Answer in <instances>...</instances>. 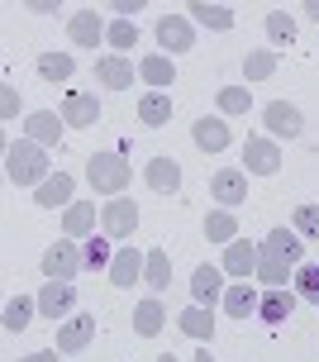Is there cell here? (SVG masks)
Masks as SVG:
<instances>
[{"label": "cell", "mask_w": 319, "mask_h": 362, "mask_svg": "<svg viewBox=\"0 0 319 362\" xmlns=\"http://www.w3.org/2000/svg\"><path fill=\"white\" fill-rule=\"evenodd\" d=\"M100 119V100L86 95V90H71L67 100H62V124L67 129H91Z\"/></svg>", "instance_id": "cell-15"}, {"label": "cell", "mask_w": 319, "mask_h": 362, "mask_svg": "<svg viewBox=\"0 0 319 362\" xmlns=\"http://www.w3.org/2000/svg\"><path fill=\"white\" fill-rule=\"evenodd\" d=\"M86 181H91V191L95 196H124L129 191V181H134V167L124 163V153H91V163H86Z\"/></svg>", "instance_id": "cell-2"}, {"label": "cell", "mask_w": 319, "mask_h": 362, "mask_svg": "<svg viewBox=\"0 0 319 362\" xmlns=\"http://www.w3.org/2000/svg\"><path fill=\"white\" fill-rule=\"evenodd\" d=\"M71 191H76V181H71L67 172H53V177L34 191V200H38V210H57V205L67 210V205H71Z\"/></svg>", "instance_id": "cell-21"}, {"label": "cell", "mask_w": 319, "mask_h": 362, "mask_svg": "<svg viewBox=\"0 0 319 362\" xmlns=\"http://www.w3.org/2000/svg\"><path fill=\"white\" fill-rule=\"evenodd\" d=\"M210 196L219 210H238L243 200H248V172L243 167H224V172H214L210 177Z\"/></svg>", "instance_id": "cell-4"}, {"label": "cell", "mask_w": 319, "mask_h": 362, "mask_svg": "<svg viewBox=\"0 0 319 362\" xmlns=\"http://www.w3.org/2000/svg\"><path fill=\"white\" fill-rule=\"evenodd\" d=\"M143 10V0H120V5H115V15H139Z\"/></svg>", "instance_id": "cell-43"}, {"label": "cell", "mask_w": 319, "mask_h": 362, "mask_svg": "<svg viewBox=\"0 0 319 362\" xmlns=\"http://www.w3.org/2000/svg\"><path fill=\"white\" fill-rule=\"evenodd\" d=\"M76 272H86V257L76 248V238H57L53 248H43V276L48 281H76Z\"/></svg>", "instance_id": "cell-3"}, {"label": "cell", "mask_w": 319, "mask_h": 362, "mask_svg": "<svg viewBox=\"0 0 319 362\" xmlns=\"http://www.w3.org/2000/svg\"><path fill=\"white\" fill-rule=\"evenodd\" d=\"M158 362H181V358H172V353H162V358H158Z\"/></svg>", "instance_id": "cell-46"}, {"label": "cell", "mask_w": 319, "mask_h": 362, "mask_svg": "<svg viewBox=\"0 0 319 362\" xmlns=\"http://www.w3.org/2000/svg\"><path fill=\"white\" fill-rule=\"evenodd\" d=\"M34 315H38V300H29V296H15V300H5L0 325L10 329V334H24V329L34 325Z\"/></svg>", "instance_id": "cell-30"}, {"label": "cell", "mask_w": 319, "mask_h": 362, "mask_svg": "<svg viewBox=\"0 0 319 362\" xmlns=\"http://www.w3.org/2000/svg\"><path fill=\"white\" fill-rule=\"evenodd\" d=\"M177 325H181V334H191L195 344H210V339H214V310H205V305H186Z\"/></svg>", "instance_id": "cell-26"}, {"label": "cell", "mask_w": 319, "mask_h": 362, "mask_svg": "<svg viewBox=\"0 0 319 362\" xmlns=\"http://www.w3.org/2000/svg\"><path fill=\"white\" fill-rule=\"evenodd\" d=\"M19 362H57V348H38V353H29V358H19Z\"/></svg>", "instance_id": "cell-42"}, {"label": "cell", "mask_w": 319, "mask_h": 362, "mask_svg": "<svg viewBox=\"0 0 319 362\" xmlns=\"http://www.w3.org/2000/svg\"><path fill=\"white\" fill-rule=\"evenodd\" d=\"M95 339V315H71L67 325L57 329V353H81Z\"/></svg>", "instance_id": "cell-16"}, {"label": "cell", "mask_w": 319, "mask_h": 362, "mask_svg": "<svg viewBox=\"0 0 319 362\" xmlns=\"http://www.w3.org/2000/svg\"><path fill=\"white\" fill-rule=\"evenodd\" d=\"M105 43H110L120 57H124L129 48L139 43V24H134V19H115V24H110V34H105Z\"/></svg>", "instance_id": "cell-36"}, {"label": "cell", "mask_w": 319, "mask_h": 362, "mask_svg": "<svg viewBox=\"0 0 319 362\" xmlns=\"http://www.w3.org/2000/svg\"><path fill=\"white\" fill-rule=\"evenodd\" d=\"M62 115H53V110H34V115H29V119H24V134H29V139H34L38 148H53L57 139H62Z\"/></svg>", "instance_id": "cell-19"}, {"label": "cell", "mask_w": 319, "mask_h": 362, "mask_svg": "<svg viewBox=\"0 0 319 362\" xmlns=\"http://www.w3.org/2000/svg\"><path fill=\"white\" fill-rule=\"evenodd\" d=\"M100 229H105V238H129L139 229V205L129 196L105 200V205H100Z\"/></svg>", "instance_id": "cell-6"}, {"label": "cell", "mask_w": 319, "mask_h": 362, "mask_svg": "<svg viewBox=\"0 0 319 362\" xmlns=\"http://www.w3.org/2000/svg\"><path fill=\"white\" fill-rule=\"evenodd\" d=\"M214 100H219V110H224V115H248V105H253L248 86H224Z\"/></svg>", "instance_id": "cell-38"}, {"label": "cell", "mask_w": 319, "mask_h": 362, "mask_svg": "<svg viewBox=\"0 0 319 362\" xmlns=\"http://www.w3.org/2000/svg\"><path fill=\"white\" fill-rule=\"evenodd\" d=\"M243 172L248 177H277L282 172V144L277 139H248L243 144Z\"/></svg>", "instance_id": "cell-5"}, {"label": "cell", "mask_w": 319, "mask_h": 362, "mask_svg": "<svg viewBox=\"0 0 319 362\" xmlns=\"http://www.w3.org/2000/svg\"><path fill=\"white\" fill-rule=\"evenodd\" d=\"M224 267H210V262H200V267L191 272V300L195 305L214 310V300H224Z\"/></svg>", "instance_id": "cell-7"}, {"label": "cell", "mask_w": 319, "mask_h": 362, "mask_svg": "<svg viewBox=\"0 0 319 362\" xmlns=\"http://www.w3.org/2000/svg\"><path fill=\"white\" fill-rule=\"evenodd\" d=\"M267 38H272V43H291V38H296V19L286 15V10H272V15H267Z\"/></svg>", "instance_id": "cell-39"}, {"label": "cell", "mask_w": 319, "mask_h": 362, "mask_svg": "<svg viewBox=\"0 0 319 362\" xmlns=\"http://www.w3.org/2000/svg\"><path fill=\"white\" fill-rule=\"evenodd\" d=\"M139 76L153 90H167L172 81H177V62H172L167 53H153V57H143V62H139Z\"/></svg>", "instance_id": "cell-25"}, {"label": "cell", "mask_w": 319, "mask_h": 362, "mask_svg": "<svg viewBox=\"0 0 319 362\" xmlns=\"http://www.w3.org/2000/svg\"><path fill=\"white\" fill-rule=\"evenodd\" d=\"M257 257H262V248L253 238H233L229 248H224V272L238 276V281H248V276H257Z\"/></svg>", "instance_id": "cell-10"}, {"label": "cell", "mask_w": 319, "mask_h": 362, "mask_svg": "<svg viewBox=\"0 0 319 362\" xmlns=\"http://www.w3.org/2000/svg\"><path fill=\"white\" fill-rule=\"evenodd\" d=\"M305 15H310V19H319V0H310V5H305Z\"/></svg>", "instance_id": "cell-44"}, {"label": "cell", "mask_w": 319, "mask_h": 362, "mask_svg": "<svg viewBox=\"0 0 319 362\" xmlns=\"http://www.w3.org/2000/svg\"><path fill=\"white\" fill-rule=\"evenodd\" d=\"M191 19H200L205 29H214V34H224V29H233V10L229 5H205V0H191V10H186Z\"/></svg>", "instance_id": "cell-31"}, {"label": "cell", "mask_w": 319, "mask_h": 362, "mask_svg": "<svg viewBox=\"0 0 319 362\" xmlns=\"http://www.w3.org/2000/svg\"><path fill=\"white\" fill-rule=\"evenodd\" d=\"M257 305H262V296H257V286H248V281L224 291V310H229L233 320H253V315H257Z\"/></svg>", "instance_id": "cell-27"}, {"label": "cell", "mask_w": 319, "mask_h": 362, "mask_svg": "<svg viewBox=\"0 0 319 362\" xmlns=\"http://www.w3.org/2000/svg\"><path fill=\"white\" fill-rule=\"evenodd\" d=\"M262 124L267 134H277V139H296V134H305V115L291 100H272V105L262 110Z\"/></svg>", "instance_id": "cell-8"}, {"label": "cell", "mask_w": 319, "mask_h": 362, "mask_svg": "<svg viewBox=\"0 0 319 362\" xmlns=\"http://www.w3.org/2000/svg\"><path fill=\"white\" fill-rule=\"evenodd\" d=\"M0 115H5V119L19 115V90L15 86H0Z\"/></svg>", "instance_id": "cell-41"}, {"label": "cell", "mask_w": 319, "mask_h": 362, "mask_svg": "<svg viewBox=\"0 0 319 362\" xmlns=\"http://www.w3.org/2000/svg\"><path fill=\"white\" fill-rule=\"evenodd\" d=\"M53 177V167H48V148H38L34 139H19V144H10V153H5V181L10 186H43V181Z\"/></svg>", "instance_id": "cell-1"}, {"label": "cell", "mask_w": 319, "mask_h": 362, "mask_svg": "<svg viewBox=\"0 0 319 362\" xmlns=\"http://www.w3.org/2000/svg\"><path fill=\"white\" fill-rule=\"evenodd\" d=\"M205 238L219 243V248H229L233 238H238V215H233V210H210V215H205Z\"/></svg>", "instance_id": "cell-29"}, {"label": "cell", "mask_w": 319, "mask_h": 362, "mask_svg": "<svg viewBox=\"0 0 319 362\" xmlns=\"http://www.w3.org/2000/svg\"><path fill=\"white\" fill-rule=\"evenodd\" d=\"M296 234L319 238V205H296Z\"/></svg>", "instance_id": "cell-40"}, {"label": "cell", "mask_w": 319, "mask_h": 362, "mask_svg": "<svg viewBox=\"0 0 319 362\" xmlns=\"http://www.w3.org/2000/svg\"><path fill=\"white\" fill-rule=\"evenodd\" d=\"M134 76H139V67H134L129 57H120V53L95 62V81H100L105 90H129V86H134Z\"/></svg>", "instance_id": "cell-17"}, {"label": "cell", "mask_w": 319, "mask_h": 362, "mask_svg": "<svg viewBox=\"0 0 319 362\" xmlns=\"http://www.w3.org/2000/svg\"><path fill=\"white\" fill-rule=\"evenodd\" d=\"M120 248H110V238H86L81 243V257H86V272H110Z\"/></svg>", "instance_id": "cell-34"}, {"label": "cell", "mask_w": 319, "mask_h": 362, "mask_svg": "<svg viewBox=\"0 0 319 362\" xmlns=\"http://www.w3.org/2000/svg\"><path fill=\"white\" fill-rule=\"evenodd\" d=\"M191 139H195V148H205V153H224V148L233 144V134H229V124L224 119H195V129H191Z\"/></svg>", "instance_id": "cell-22"}, {"label": "cell", "mask_w": 319, "mask_h": 362, "mask_svg": "<svg viewBox=\"0 0 319 362\" xmlns=\"http://www.w3.org/2000/svg\"><path fill=\"white\" fill-rule=\"evenodd\" d=\"M158 43H162V53H191V43H195L191 19H181V15L158 19Z\"/></svg>", "instance_id": "cell-14"}, {"label": "cell", "mask_w": 319, "mask_h": 362, "mask_svg": "<svg viewBox=\"0 0 319 362\" xmlns=\"http://www.w3.org/2000/svg\"><path fill=\"white\" fill-rule=\"evenodd\" d=\"M143 281L153 291L172 286V257H167V248H148V267H143Z\"/></svg>", "instance_id": "cell-32"}, {"label": "cell", "mask_w": 319, "mask_h": 362, "mask_svg": "<svg viewBox=\"0 0 319 362\" xmlns=\"http://www.w3.org/2000/svg\"><path fill=\"white\" fill-rule=\"evenodd\" d=\"M105 34H110V24L95 15V10H76V15L67 19V38L76 48H95V43H105Z\"/></svg>", "instance_id": "cell-9"}, {"label": "cell", "mask_w": 319, "mask_h": 362, "mask_svg": "<svg viewBox=\"0 0 319 362\" xmlns=\"http://www.w3.org/2000/svg\"><path fill=\"white\" fill-rule=\"evenodd\" d=\"M172 95L167 90H153V95H143L139 100V124H148V129H162V124H172Z\"/></svg>", "instance_id": "cell-24"}, {"label": "cell", "mask_w": 319, "mask_h": 362, "mask_svg": "<svg viewBox=\"0 0 319 362\" xmlns=\"http://www.w3.org/2000/svg\"><path fill=\"white\" fill-rule=\"evenodd\" d=\"M143 181H148L158 196H177L181 191V163L177 158H153V163L143 167Z\"/></svg>", "instance_id": "cell-18"}, {"label": "cell", "mask_w": 319, "mask_h": 362, "mask_svg": "<svg viewBox=\"0 0 319 362\" xmlns=\"http://www.w3.org/2000/svg\"><path fill=\"white\" fill-rule=\"evenodd\" d=\"M291 286H296V296H301L305 305H319V262H301Z\"/></svg>", "instance_id": "cell-35"}, {"label": "cell", "mask_w": 319, "mask_h": 362, "mask_svg": "<svg viewBox=\"0 0 319 362\" xmlns=\"http://www.w3.org/2000/svg\"><path fill=\"white\" fill-rule=\"evenodd\" d=\"M191 362H214V358H210V348H200V353H195Z\"/></svg>", "instance_id": "cell-45"}, {"label": "cell", "mask_w": 319, "mask_h": 362, "mask_svg": "<svg viewBox=\"0 0 319 362\" xmlns=\"http://www.w3.org/2000/svg\"><path fill=\"white\" fill-rule=\"evenodd\" d=\"M143 267H148V253H139V248H120L115 262H110V281H115L120 291H134L143 281Z\"/></svg>", "instance_id": "cell-11"}, {"label": "cell", "mask_w": 319, "mask_h": 362, "mask_svg": "<svg viewBox=\"0 0 319 362\" xmlns=\"http://www.w3.org/2000/svg\"><path fill=\"white\" fill-rule=\"evenodd\" d=\"M296 300H301V296H296V291H267L262 296V305H257V320H262V325H286V320H291V310H296Z\"/></svg>", "instance_id": "cell-23"}, {"label": "cell", "mask_w": 319, "mask_h": 362, "mask_svg": "<svg viewBox=\"0 0 319 362\" xmlns=\"http://www.w3.org/2000/svg\"><path fill=\"white\" fill-rule=\"evenodd\" d=\"M272 72H277V53H272V48H257V53L243 57V76H248V81H267Z\"/></svg>", "instance_id": "cell-37"}, {"label": "cell", "mask_w": 319, "mask_h": 362, "mask_svg": "<svg viewBox=\"0 0 319 362\" xmlns=\"http://www.w3.org/2000/svg\"><path fill=\"white\" fill-rule=\"evenodd\" d=\"M71 72H76V57H67V53H43L38 57V76H43V81H71Z\"/></svg>", "instance_id": "cell-33"}, {"label": "cell", "mask_w": 319, "mask_h": 362, "mask_svg": "<svg viewBox=\"0 0 319 362\" xmlns=\"http://www.w3.org/2000/svg\"><path fill=\"white\" fill-rule=\"evenodd\" d=\"M95 219H100V210L91 200H71L67 210H62V238H86L95 229Z\"/></svg>", "instance_id": "cell-20"}, {"label": "cell", "mask_w": 319, "mask_h": 362, "mask_svg": "<svg viewBox=\"0 0 319 362\" xmlns=\"http://www.w3.org/2000/svg\"><path fill=\"white\" fill-rule=\"evenodd\" d=\"M162 325H167L162 300H139V305H134V329H139V339H158Z\"/></svg>", "instance_id": "cell-28"}, {"label": "cell", "mask_w": 319, "mask_h": 362, "mask_svg": "<svg viewBox=\"0 0 319 362\" xmlns=\"http://www.w3.org/2000/svg\"><path fill=\"white\" fill-rule=\"evenodd\" d=\"M262 257H272V262H291V267H301V234L296 229H272V234L262 238Z\"/></svg>", "instance_id": "cell-12"}, {"label": "cell", "mask_w": 319, "mask_h": 362, "mask_svg": "<svg viewBox=\"0 0 319 362\" xmlns=\"http://www.w3.org/2000/svg\"><path fill=\"white\" fill-rule=\"evenodd\" d=\"M71 305H76V286H71V281H48V286L38 291V315L53 320V325L67 315Z\"/></svg>", "instance_id": "cell-13"}]
</instances>
